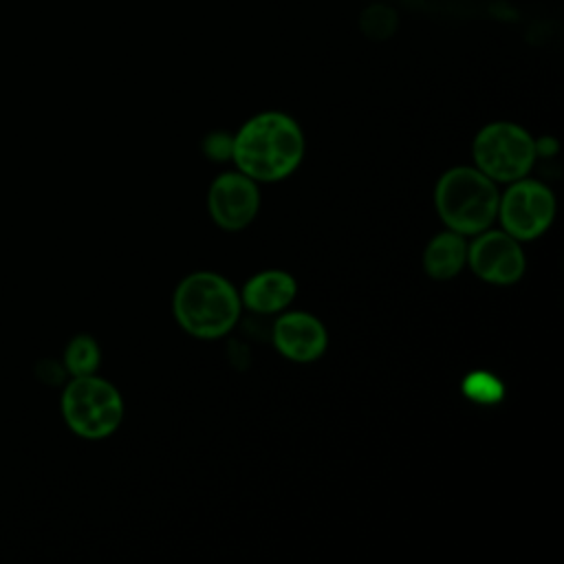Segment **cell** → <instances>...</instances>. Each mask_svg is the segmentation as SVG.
Returning a JSON list of instances; mask_svg holds the SVG:
<instances>
[{
	"label": "cell",
	"mask_w": 564,
	"mask_h": 564,
	"mask_svg": "<svg viewBox=\"0 0 564 564\" xmlns=\"http://www.w3.org/2000/svg\"><path fill=\"white\" fill-rule=\"evenodd\" d=\"M304 156L300 123L278 110L247 119L231 137V159L238 172L256 183H275L291 176Z\"/></svg>",
	"instance_id": "6da1fadb"
},
{
	"label": "cell",
	"mask_w": 564,
	"mask_h": 564,
	"mask_svg": "<svg viewBox=\"0 0 564 564\" xmlns=\"http://www.w3.org/2000/svg\"><path fill=\"white\" fill-rule=\"evenodd\" d=\"M240 295L234 284L212 271L183 278L172 297V313L181 328L198 339L227 335L240 317Z\"/></svg>",
	"instance_id": "7a4b0ae2"
},
{
	"label": "cell",
	"mask_w": 564,
	"mask_h": 564,
	"mask_svg": "<svg viewBox=\"0 0 564 564\" xmlns=\"http://www.w3.org/2000/svg\"><path fill=\"white\" fill-rule=\"evenodd\" d=\"M498 200L496 183L478 167H452L434 187L438 218L447 229L463 236H476L489 229L498 216Z\"/></svg>",
	"instance_id": "3957f363"
},
{
	"label": "cell",
	"mask_w": 564,
	"mask_h": 564,
	"mask_svg": "<svg viewBox=\"0 0 564 564\" xmlns=\"http://www.w3.org/2000/svg\"><path fill=\"white\" fill-rule=\"evenodd\" d=\"M59 405L66 425L88 441L110 436L123 421V399L119 390L95 372L73 377L62 390Z\"/></svg>",
	"instance_id": "277c9868"
},
{
	"label": "cell",
	"mask_w": 564,
	"mask_h": 564,
	"mask_svg": "<svg viewBox=\"0 0 564 564\" xmlns=\"http://www.w3.org/2000/svg\"><path fill=\"white\" fill-rule=\"evenodd\" d=\"M476 167L494 183H513L524 178L535 159V139L518 123L494 121L478 130L471 148Z\"/></svg>",
	"instance_id": "5b68a950"
},
{
	"label": "cell",
	"mask_w": 564,
	"mask_h": 564,
	"mask_svg": "<svg viewBox=\"0 0 564 564\" xmlns=\"http://www.w3.org/2000/svg\"><path fill=\"white\" fill-rule=\"evenodd\" d=\"M502 231L516 240L540 238L555 218L553 192L533 178H518L498 200V216Z\"/></svg>",
	"instance_id": "8992f818"
},
{
	"label": "cell",
	"mask_w": 564,
	"mask_h": 564,
	"mask_svg": "<svg viewBox=\"0 0 564 564\" xmlns=\"http://www.w3.org/2000/svg\"><path fill=\"white\" fill-rule=\"evenodd\" d=\"M467 264L482 282L507 286L524 275L527 258L520 240L502 229H485L467 245Z\"/></svg>",
	"instance_id": "52a82bcc"
},
{
	"label": "cell",
	"mask_w": 564,
	"mask_h": 564,
	"mask_svg": "<svg viewBox=\"0 0 564 564\" xmlns=\"http://www.w3.org/2000/svg\"><path fill=\"white\" fill-rule=\"evenodd\" d=\"M260 209V192L253 178L242 172H225L214 178L207 192V212L225 231L245 229Z\"/></svg>",
	"instance_id": "ba28073f"
},
{
	"label": "cell",
	"mask_w": 564,
	"mask_h": 564,
	"mask_svg": "<svg viewBox=\"0 0 564 564\" xmlns=\"http://www.w3.org/2000/svg\"><path fill=\"white\" fill-rule=\"evenodd\" d=\"M275 350L297 364L315 361L324 355L328 346V335L324 324L304 311L284 313L273 324Z\"/></svg>",
	"instance_id": "9c48e42d"
},
{
	"label": "cell",
	"mask_w": 564,
	"mask_h": 564,
	"mask_svg": "<svg viewBox=\"0 0 564 564\" xmlns=\"http://www.w3.org/2000/svg\"><path fill=\"white\" fill-rule=\"evenodd\" d=\"M297 293V282L282 269H267L247 280L240 302L253 313L273 315L284 311Z\"/></svg>",
	"instance_id": "30bf717a"
},
{
	"label": "cell",
	"mask_w": 564,
	"mask_h": 564,
	"mask_svg": "<svg viewBox=\"0 0 564 564\" xmlns=\"http://www.w3.org/2000/svg\"><path fill=\"white\" fill-rule=\"evenodd\" d=\"M467 264V242L463 234L452 229L436 234L423 251V269L432 280L445 282L463 271Z\"/></svg>",
	"instance_id": "8fae6325"
},
{
	"label": "cell",
	"mask_w": 564,
	"mask_h": 564,
	"mask_svg": "<svg viewBox=\"0 0 564 564\" xmlns=\"http://www.w3.org/2000/svg\"><path fill=\"white\" fill-rule=\"evenodd\" d=\"M99 361H101L99 344L86 333L75 335L64 348V370L73 377L97 372Z\"/></svg>",
	"instance_id": "7c38bea8"
},
{
	"label": "cell",
	"mask_w": 564,
	"mask_h": 564,
	"mask_svg": "<svg viewBox=\"0 0 564 564\" xmlns=\"http://www.w3.org/2000/svg\"><path fill=\"white\" fill-rule=\"evenodd\" d=\"M203 150L209 159H216V161L231 159V137L225 134V132H212L203 141Z\"/></svg>",
	"instance_id": "4fadbf2b"
}]
</instances>
